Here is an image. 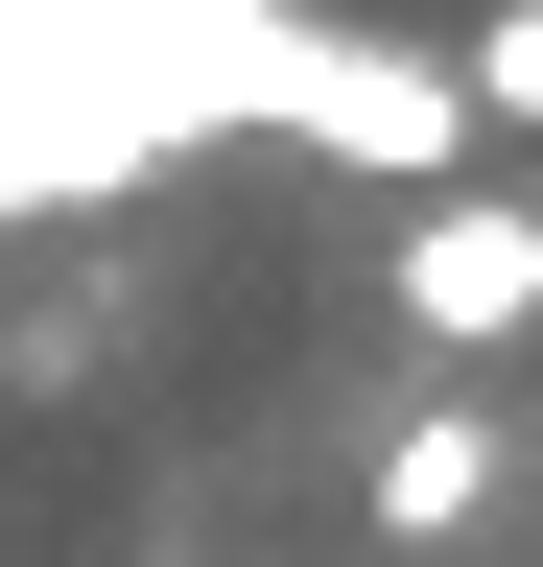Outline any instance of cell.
Segmentation results:
<instances>
[{
	"label": "cell",
	"mask_w": 543,
	"mask_h": 567,
	"mask_svg": "<svg viewBox=\"0 0 543 567\" xmlns=\"http://www.w3.org/2000/svg\"><path fill=\"white\" fill-rule=\"evenodd\" d=\"M401 331H426V354L543 331V213L520 189H426V213H401Z\"/></svg>",
	"instance_id": "cell-1"
},
{
	"label": "cell",
	"mask_w": 543,
	"mask_h": 567,
	"mask_svg": "<svg viewBox=\"0 0 543 567\" xmlns=\"http://www.w3.org/2000/svg\"><path fill=\"white\" fill-rule=\"evenodd\" d=\"M472 496H497V425H401L378 450V544H449Z\"/></svg>",
	"instance_id": "cell-2"
},
{
	"label": "cell",
	"mask_w": 543,
	"mask_h": 567,
	"mask_svg": "<svg viewBox=\"0 0 543 567\" xmlns=\"http://www.w3.org/2000/svg\"><path fill=\"white\" fill-rule=\"evenodd\" d=\"M449 95H472V142H497V118H543V0H497V48H472Z\"/></svg>",
	"instance_id": "cell-3"
}]
</instances>
